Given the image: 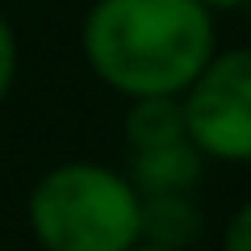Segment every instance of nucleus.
I'll use <instances>...</instances> for the list:
<instances>
[{
  "mask_svg": "<svg viewBox=\"0 0 251 251\" xmlns=\"http://www.w3.org/2000/svg\"><path fill=\"white\" fill-rule=\"evenodd\" d=\"M126 176L143 197H151V193H193L205 176V155L193 147V138H180V143H168V147H147V151H130Z\"/></svg>",
  "mask_w": 251,
  "mask_h": 251,
  "instance_id": "obj_4",
  "label": "nucleus"
},
{
  "mask_svg": "<svg viewBox=\"0 0 251 251\" xmlns=\"http://www.w3.org/2000/svg\"><path fill=\"white\" fill-rule=\"evenodd\" d=\"M17 72H21V42H17L13 21L0 13V105L9 100L13 84H17Z\"/></svg>",
  "mask_w": 251,
  "mask_h": 251,
  "instance_id": "obj_7",
  "label": "nucleus"
},
{
  "mask_svg": "<svg viewBox=\"0 0 251 251\" xmlns=\"http://www.w3.org/2000/svg\"><path fill=\"white\" fill-rule=\"evenodd\" d=\"M130 251H172V247H159V243H147V239H138Z\"/></svg>",
  "mask_w": 251,
  "mask_h": 251,
  "instance_id": "obj_10",
  "label": "nucleus"
},
{
  "mask_svg": "<svg viewBox=\"0 0 251 251\" xmlns=\"http://www.w3.org/2000/svg\"><path fill=\"white\" fill-rule=\"evenodd\" d=\"M218 13L201 0H92L80 54L113 97H184L218 50Z\"/></svg>",
  "mask_w": 251,
  "mask_h": 251,
  "instance_id": "obj_1",
  "label": "nucleus"
},
{
  "mask_svg": "<svg viewBox=\"0 0 251 251\" xmlns=\"http://www.w3.org/2000/svg\"><path fill=\"white\" fill-rule=\"evenodd\" d=\"M222 251H251V197L226 218V226H222Z\"/></svg>",
  "mask_w": 251,
  "mask_h": 251,
  "instance_id": "obj_8",
  "label": "nucleus"
},
{
  "mask_svg": "<svg viewBox=\"0 0 251 251\" xmlns=\"http://www.w3.org/2000/svg\"><path fill=\"white\" fill-rule=\"evenodd\" d=\"M205 234V209L193 193H151L143 197V239L172 251H188Z\"/></svg>",
  "mask_w": 251,
  "mask_h": 251,
  "instance_id": "obj_5",
  "label": "nucleus"
},
{
  "mask_svg": "<svg viewBox=\"0 0 251 251\" xmlns=\"http://www.w3.org/2000/svg\"><path fill=\"white\" fill-rule=\"evenodd\" d=\"M25 222L42 251H130L143 239V193L109 163L63 159L34 180Z\"/></svg>",
  "mask_w": 251,
  "mask_h": 251,
  "instance_id": "obj_2",
  "label": "nucleus"
},
{
  "mask_svg": "<svg viewBox=\"0 0 251 251\" xmlns=\"http://www.w3.org/2000/svg\"><path fill=\"white\" fill-rule=\"evenodd\" d=\"M122 134L130 151L147 147H168L188 138V117H184V97H134L126 100Z\"/></svg>",
  "mask_w": 251,
  "mask_h": 251,
  "instance_id": "obj_6",
  "label": "nucleus"
},
{
  "mask_svg": "<svg viewBox=\"0 0 251 251\" xmlns=\"http://www.w3.org/2000/svg\"><path fill=\"white\" fill-rule=\"evenodd\" d=\"M209 13H234V9H247L251 0H201Z\"/></svg>",
  "mask_w": 251,
  "mask_h": 251,
  "instance_id": "obj_9",
  "label": "nucleus"
},
{
  "mask_svg": "<svg viewBox=\"0 0 251 251\" xmlns=\"http://www.w3.org/2000/svg\"><path fill=\"white\" fill-rule=\"evenodd\" d=\"M188 138L205 163H251V46H218L184 88Z\"/></svg>",
  "mask_w": 251,
  "mask_h": 251,
  "instance_id": "obj_3",
  "label": "nucleus"
}]
</instances>
